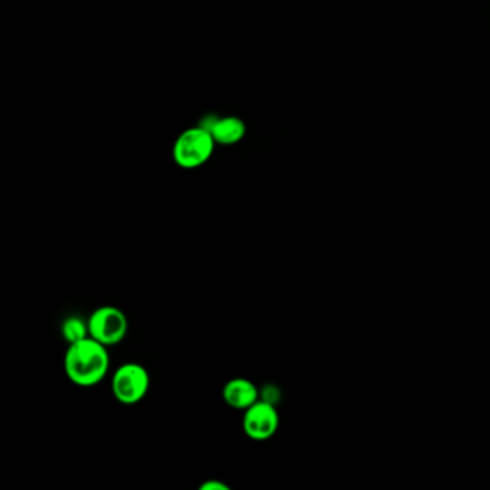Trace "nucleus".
<instances>
[{"mask_svg": "<svg viewBox=\"0 0 490 490\" xmlns=\"http://www.w3.org/2000/svg\"><path fill=\"white\" fill-rule=\"evenodd\" d=\"M219 146H235L246 135V124L239 116H206L202 123Z\"/></svg>", "mask_w": 490, "mask_h": 490, "instance_id": "obj_6", "label": "nucleus"}, {"mask_svg": "<svg viewBox=\"0 0 490 490\" xmlns=\"http://www.w3.org/2000/svg\"><path fill=\"white\" fill-rule=\"evenodd\" d=\"M90 337L106 345L121 344L128 334V318L120 308L113 305L99 306L88 318Z\"/></svg>", "mask_w": 490, "mask_h": 490, "instance_id": "obj_4", "label": "nucleus"}, {"mask_svg": "<svg viewBox=\"0 0 490 490\" xmlns=\"http://www.w3.org/2000/svg\"><path fill=\"white\" fill-rule=\"evenodd\" d=\"M218 146L215 138L202 125L187 128L176 138L173 160L178 168L194 170L211 160Z\"/></svg>", "mask_w": 490, "mask_h": 490, "instance_id": "obj_2", "label": "nucleus"}, {"mask_svg": "<svg viewBox=\"0 0 490 490\" xmlns=\"http://www.w3.org/2000/svg\"><path fill=\"white\" fill-rule=\"evenodd\" d=\"M147 368L138 363H124L111 378L114 399L124 406H134L146 399L150 390Z\"/></svg>", "mask_w": 490, "mask_h": 490, "instance_id": "obj_3", "label": "nucleus"}, {"mask_svg": "<svg viewBox=\"0 0 490 490\" xmlns=\"http://www.w3.org/2000/svg\"><path fill=\"white\" fill-rule=\"evenodd\" d=\"M244 432L254 442H265L279 429V413L269 400H259L244 411Z\"/></svg>", "mask_w": 490, "mask_h": 490, "instance_id": "obj_5", "label": "nucleus"}, {"mask_svg": "<svg viewBox=\"0 0 490 490\" xmlns=\"http://www.w3.org/2000/svg\"><path fill=\"white\" fill-rule=\"evenodd\" d=\"M200 490H230V487L222 480L209 479L202 483Z\"/></svg>", "mask_w": 490, "mask_h": 490, "instance_id": "obj_9", "label": "nucleus"}, {"mask_svg": "<svg viewBox=\"0 0 490 490\" xmlns=\"http://www.w3.org/2000/svg\"><path fill=\"white\" fill-rule=\"evenodd\" d=\"M222 397L230 408L245 411L261 400V391L249 378L236 377L223 385Z\"/></svg>", "mask_w": 490, "mask_h": 490, "instance_id": "obj_7", "label": "nucleus"}, {"mask_svg": "<svg viewBox=\"0 0 490 490\" xmlns=\"http://www.w3.org/2000/svg\"><path fill=\"white\" fill-rule=\"evenodd\" d=\"M109 364L108 347L91 337L69 344L64 357V371L69 382L85 389L107 377Z\"/></svg>", "mask_w": 490, "mask_h": 490, "instance_id": "obj_1", "label": "nucleus"}, {"mask_svg": "<svg viewBox=\"0 0 490 490\" xmlns=\"http://www.w3.org/2000/svg\"><path fill=\"white\" fill-rule=\"evenodd\" d=\"M62 338L66 344H75L90 337L88 320H82L81 316L71 315L65 318L61 327Z\"/></svg>", "mask_w": 490, "mask_h": 490, "instance_id": "obj_8", "label": "nucleus"}]
</instances>
